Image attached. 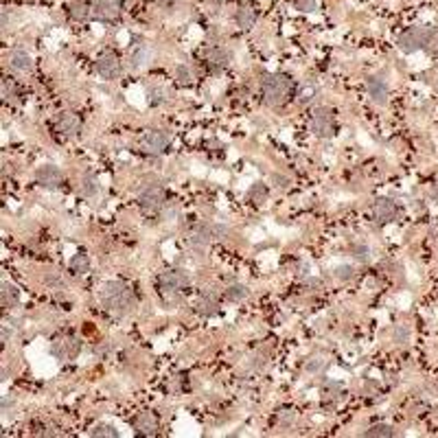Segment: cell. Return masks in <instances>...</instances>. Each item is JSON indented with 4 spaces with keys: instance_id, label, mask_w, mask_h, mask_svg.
Masks as SVG:
<instances>
[{
    "instance_id": "obj_1",
    "label": "cell",
    "mask_w": 438,
    "mask_h": 438,
    "mask_svg": "<svg viewBox=\"0 0 438 438\" xmlns=\"http://www.w3.org/2000/svg\"><path fill=\"white\" fill-rule=\"evenodd\" d=\"M294 92V81L287 75H268L263 79V97L268 105H281Z\"/></svg>"
},
{
    "instance_id": "obj_2",
    "label": "cell",
    "mask_w": 438,
    "mask_h": 438,
    "mask_svg": "<svg viewBox=\"0 0 438 438\" xmlns=\"http://www.w3.org/2000/svg\"><path fill=\"white\" fill-rule=\"evenodd\" d=\"M101 298L108 304V309L116 311V314H125V311H129L134 307V294L123 283H105Z\"/></svg>"
},
{
    "instance_id": "obj_3",
    "label": "cell",
    "mask_w": 438,
    "mask_h": 438,
    "mask_svg": "<svg viewBox=\"0 0 438 438\" xmlns=\"http://www.w3.org/2000/svg\"><path fill=\"white\" fill-rule=\"evenodd\" d=\"M432 44V31L427 29H410L399 37V49L403 53H414Z\"/></svg>"
},
{
    "instance_id": "obj_4",
    "label": "cell",
    "mask_w": 438,
    "mask_h": 438,
    "mask_svg": "<svg viewBox=\"0 0 438 438\" xmlns=\"http://www.w3.org/2000/svg\"><path fill=\"white\" fill-rule=\"evenodd\" d=\"M158 285H160L162 291H169V294L171 291H180L189 285V276L182 270H167L158 276Z\"/></svg>"
},
{
    "instance_id": "obj_5",
    "label": "cell",
    "mask_w": 438,
    "mask_h": 438,
    "mask_svg": "<svg viewBox=\"0 0 438 438\" xmlns=\"http://www.w3.org/2000/svg\"><path fill=\"white\" fill-rule=\"evenodd\" d=\"M95 68L103 79H116L121 75V62L114 53H101L95 62Z\"/></svg>"
},
{
    "instance_id": "obj_6",
    "label": "cell",
    "mask_w": 438,
    "mask_h": 438,
    "mask_svg": "<svg viewBox=\"0 0 438 438\" xmlns=\"http://www.w3.org/2000/svg\"><path fill=\"white\" fill-rule=\"evenodd\" d=\"M169 143H171V136L167 134V132L154 129V132H149V134L143 138V149L147 151V154L158 156V154H162V151L169 147Z\"/></svg>"
},
{
    "instance_id": "obj_7",
    "label": "cell",
    "mask_w": 438,
    "mask_h": 438,
    "mask_svg": "<svg viewBox=\"0 0 438 438\" xmlns=\"http://www.w3.org/2000/svg\"><path fill=\"white\" fill-rule=\"evenodd\" d=\"M311 129L318 136H331L333 134V114L327 108H318L311 114Z\"/></svg>"
},
{
    "instance_id": "obj_8",
    "label": "cell",
    "mask_w": 438,
    "mask_h": 438,
    "mask_svg": "<svg viewBox=\"0 0 438 438\" xmlns=\"http://www.w3.org/2000/svg\"><path fill=\"white\" fill-rule=\"evenodd\" d=\"M164 200H167V195H164V191L160 187H149L141 195V206L145 213H158L162 208Z\"/></svg>"
},
{
    "instance_id": "obj_9",
    "label": "cell",
    "mask_w": 438,
    "mask_h": 438,
    "mask_svg": "<svg viewBox=\"0 0 438 438\" xmlns=\"http://www.w3.org/2000/svg\"><path fill=\"white\" fill-rule=\"evenodd\" d=\"M95 16L101 22H114L121 18V0H97Z\"/></svg>"
},
{
    "instance_id": "obj_10",
    "label": "cell",
    "mask_w": 438,
    "mask_h": 438,
    "mask_svg": "<svg viewBox=\"0 0 438 438\" xmlns=\"http://www.w3.org/2000/svg\"><path fill=\"white\" fill-rule=\"evenodd\" d=\"M62 180H64L62 171L57 167H53V164H46V167H42L37 171V182L42 184L44 189H57L59 184H62Z\"/></svg>"
},
{
    "instance_id": "obj_11",
    "label": "cell",
    "mask_w": 438,
    "mask_h": 438,
    "mask_svg": "<svg viewBox=\"0 0 438 438\" xmlns=\"http://www.w3.org/2000/svg\"><path fill=\"white\" fill-rule=\"evenodd\" d=\"M373 215L379 224H390L395 222L397 217V204L392 200H377L375 202V208H373Z\"/></svg>"
},
{
    "instance_id": "obj_12",
    "label": "cell",
    "mask_w": 438,
    "mask_h": 438,
    "mask_svg": "<svg viewBox=\"0 0 438 438\" xmlns=\"http://www.w3.org/2000/svg\"><path fill=\"white\" fill-rule=\"evenodd\" d=\"M57 129L64 132L66 136H77L81 132V118L72 112H64L62 116H57Z\"/></svg>"
},
{
    "instance_id": "obj_13",
    "label": "cell",
    "mask_w": 438,
    "mask_h": 438,
    "mask_svg": "<svg viewBox=\"0 0 438 438\" xmlns=\"http://www.w3.org/2000/svg\"><path fill=\"white\" fill-rule=\"evenodd\" d=\"M134 427H136V432L141 436H156L158 421H156V416L151 412H141L136 416V421H134Z\"/></svg>"
},
{
    "instance_id": "obj_14",
    "label": "cell",
    "mask_w": 438,
    "mask_h": 438,
    "mask_svg": "<svg viewBox=\"0 0 438 438\" xmlns=\"http://www.w3.org/2000/svg\"><path fill=\"white\" fill-rule=\"evenodd\" d=\"M368 95H370V99H373L375 103L386 105V101H388V85H386V81L379 79V77H370L368 79Z\"/></svg>"
},
{
    "instance_id": "obj_15",
    "label": "cell",
    "mask_w": 438,
    "mask_h": 438,
    "mask_svg": "<svg viewBox=\"0 0 438 438\" xmlns=\"http://www.w3.org/2000/svg\"><path fill=\"white\" fill-rule=\"evenodd\" d=\"M53 351H55L59 357H75L77 351H79V342L72 340V337H62V340L55 342Z\"/></svg>"
},
{
    "instance_id": "obj_16",
    "label": "cell",
    "mask_w": 438,
    "mask_h": 438,
    "mask_svg": "<svg viewBox=\"0 0 438 438\" xmlns=\"http://www.w3.org/2000/svg\"><path fill=\"white\" fill-rule=\"evenodd\" d=\"M9 64H11V68H16L20 72H29L31 66H33L31 57L26 55L24 51H13L11 55H9Z\"/></svg>"
},
{
    "instance_id": "obj_17",
    "label": "cell",
    "mask_w": 438,
    "mask_h": 438,
    "mask_svg": "<svg viewBox=\"0 0 438 438\" xmlns=\"http://www.w3.org/2000/svg\"><path fill=\"white\" fill-rule=\"evenodd\" d=\"M90 5L85 3V0H75V3L70 5V18L75 20V22H85V20L90 18Z\"/></svg>"
},
{
    "instance_id": "obj_18",
    "label": "cell",
    "mask_w": 438,
    "mask_h": 438,
    "mask_svg": "<svg viewBox=\"0 0 438 438\" xmlns=\"http://www.w3.org/2000/svg\"><path fill=\"white\" fill-rule=\"evenodd\" d=\"M149 59V49L145 44H136L134 49L129 51V64L132 68H141V66Z\"/></svg>"
},
{
    "instance_id": "obj_19",
    "label": "cell",
    "mask_w": 438,
    "mask_h": 438,
    "mask_svg": "<svg viewBox=\"0 0 438 438\" xmlns=\"http://www.w3.org/2000/svg\"><path fill=\"white\" fill-rule=\"evenodd\" d=\"M0 300H3L5 309H13L18 304V289L11 283H3V291H0Z\"/></svg>"
},
{
    "instance_id": "obj_20",
    "label": "cell",
    "mask_w": 438,
    "mask_h": 438,
    "mask_svg": "<svg viewBox=\"0 0 438 438\" xmlns=\"http://www.w3.org/2000/svg\"><path fill=\"white\" fill-rule=\"evenodd\" d=\"M237 24L241 26V29H250L252 24H254L256 20V9L254 7H241V9L237 11Z\"/></svg>"
},
{
    "instance_id": "obj_21",
    "label": "cell",
    "mask_w": 438,
    "mask_h": 438,
    "mask_svg": "<svg viewBox=\"0 0 438 438\" xmlns=\"http://www.w3.org/2000/svg\"><path fill=\"white\" fill-rule=\"evenodd\" d=\"M204 57H206L213 66H226L230 62V55L224 49H210V51L204 53Z\"/></svg>"
},
{
    "instance_id": "obj_22",
    "label": "cell",
    "mask_w": 438,
    "mask_h": 438,
    "mask_svg": "<svg viewBox=\"0 0 438 438\" xmlns=\"http://www.w3.org/2000/svg\"><path fill=\"white\" fill-rule=\"evenodd\" d=\"M195 311L202 316H215L217 314V302L213 298H200L195 304Z\"/></svg>"
},
{
    "instance_id": "obj_23",
    "label": "cell",
    "mask_w": 438,
    "mask_h": 438,
    "mask_svg": "<svg viewBox=\"0 0 438 438\" xmlns=\"http://www.w3.org/2000/svg\"><path fill=\"white\" fill-rule=\"evenodd\" d=\"M364 436H379V438H390L395 436V429L390 425H383V423H377V425H373L370 429H366L364 432Z\"/></svg>"
},
{
    "instance_id": "obj_24",
    "label": "cell",
    "mask_w": 438,
    "mask_h": 438,
    "mask_svg": "<svg viewBox=\"0 0 438 438\" xmlns=\"http://www.w3.org/2000/svg\"><path fill=\"white\" fill-rule=\"evenodd\" d=\"M97 180L92 176H83L81 178V182H79V191L85 195V197H90V195H95L97 193Z\"/></svg>"
},
{
    "instance_id": "obj_25",
    "label": "cell",
    "mask_w": 438,
    "mask_h": 438,
    "mask_svg": "<svg viewBox=\"0 0 438 438\" xmlns=\"http://www.w3.org/2000/svg\"><path fill=\"white\" fill-rule=\"evenodd\" d=\"M70 268H72V272H77V274H85V272L90 270L88 256H85V254H77V256L70 261Z\"/></svg>"
},
{
    "instance_id": "obj_26",
    "label": "cell",
    "mask_w": 438,
    "mask_h": 438,
    "mask_svg": "<svg viewBox=\"0 0 438 438\" xmlns=\"http://www.w3.org/2000/svg\"><path fill=\"white\" fill-rule=\"evenodd\" d=\"M226 296H228V300H243L245 296H248V289L243 287V285H232V287H228V291H226Z\"/></svg>"
},
{
    "instance_id": "obj_27",
    "label": "cell",
    "mask_w": 438,
    "mask_h": 438,
    "mask_svg": "<svg viewBox=\"0 0 438 438\" xmlns=\"http://www.w3.org/2000/svg\"><path fill=\"white\" fill-rule=\"evenodd\" d=\"M92 436H108V438H116L118 432L114 425H105V423H101V425H97L95 429H92Z\"/></svg>"
},
{
    "instance_id": "obj_28",
    "label": "cell",
    "mask_w": 438,
    "mask_h": 438,
    "mask_svg": "<svg viewBox=\"0 0 438 438\" xmlns=\"http://www.w3.org/2000/svg\"><path fill=\"white\" fill-rule=\"evenodd\" d=\"M164 101H167V90H162V88H151L149 90V103L151 105H160Z\"/></svg>"
},
{
    "instance_id": "obj_29",
    "label": "cell",
    "mask_w": 438,
    "mask_h": 438,
    "mask_svg": "<svg viewBox=\"0 0 438 438\" xmlns=\"http://www.w3.org/2000/svg\"><path fill=\"white\" fill-rule=\"evenodd\" d=\"M176 77H178V83H182V85H189L191 81H193L191 70L187 68V66H178V68H176Z\"/></svg>"
},
{
    "instance_id": "obj_30",
    "label": "cell",
    "mask_w": 438,
    "mask_h": 438,
    "mask_svg": "<svg viewBox=\"0 0 438 438\" xmlns=\"http://www.w3.org/2000/svg\"><path fill=\"white\" fill-rule=\"evenodd\" d=\"M392 337H395V342H399V344H406V342H408V337H410V329L406 327V324H399V327L395 329Z\"/></svg>"
},
{
    "instance_id": "obj_31",
    "label": "cell",
    "mask_w": 438,
    "mask_h": 438,
    "mask_svg": "<svg viewBox=\"0 0 438 438\" xmlns=\"http://www.w3.org/2000/svg\"><path fill=\"white\" fill-rule=\"evenodd\" d=\"M353 274H355V268H353V265H342V268L335 270V276H337V278H344V281H346V278H351Z\"/></svg>"
},
{
    "instance_id": "obj_32",
    "label": "cell",
    "mask_w": 438,
    "mask_h": 438,
    "mask_svg": "<svg viewBox=\"0 0 438 438\" xmlns=\"http://www.w3.org/2000/svg\"><path fill=\"white\" fill-rule=\"evenodd\" d=\"M322 366H324V357H322V355H318V357H314L311 362H307V370H309V373H318V370H320Z\"/></svg>"
},
{
    "instance_id": "obj_33",
    "label": "cell",
    "mask_w": 438,
    "mask_h": 438,
    "mask_svg": "<svg viewBox=\"0 0 438 438\" xmlns=\"http://www.w3.org/2000/svg\"><path fill=\"white\" fill-rule=\"evenodd\" d=\"M368 252H370V250H368L364 243H362V245H355V256L360 258V261H368Z\"/></svg>"
},
{
    "instance_id": "obj_34",
    "label": "cell",
    "mask_w": 438,
    "mask_h": 438,
    "mask_svg": "<svg viewBox=\"0 0 438 438\" xmlns=\"http://www.w3.org/2000/svg\"><path fill=\"white\" fill-rule=\"evenodd\" d=\"M296 7L300 11H311L316 7V0H296Z\"/></svg>"
},
{
    "instance_id": "obj_35",
    "label": "cell",
    "mask_w": 438,
    "mask_h": 438,
    "mask_svg": "<svg viewBox=\"0 0 438 438\" xmlns=\"http://www.w3.org/2000/svg\"><path fill=\"white\" fill-rule=\"evenodd\" d=\"M311 95H314V88H307V90H302V92H300V101H302V103H304V101H311V99H314V97H311Z\"/></svg>"
},
{
    "instance_id": "obj_36",
    "label": "cell",
    "mask_w": 438,
    "mask_h": 438,
    "mask_svg": "<svg viewBox=\"0 0 438 438\" xmlns=\"http://www.w3.org/2000/svg\"><path fill=\"white\" fill-rule=\"evenodd\" d=\"M156 3L160 5V7H171V5L176 3V0H156Z\"/></svg>"
}]
</instances>
